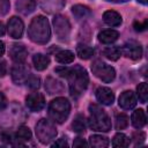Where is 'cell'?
Listing matches in <instances>:
<instances>
[{
    "instance_id": "obj_21",
    "label": "cell",
    "mask_w": 148,
    "mask_h": 148,
    "mask_svg": "<svg viewBox=\"0 0 148 148\" xmlns=\"http://www.w3.org/2000/svg\"><path fill=\"white\" fill-rule=\"evenodd\" d=\"M32 62L37 71H44L50 65V58L42 53H36L32 57Z\"/></svg>"
},
{
    "instance_id": "obj_7",
    "label": "cell",
    "mask_w": 148,
    "mask_h": 148,
    "mask_svg": "<svg viewBox=\"0 0 148 148\" xmlns=\"http://www.w3.org/2000/svg\"><path fill=\"white\" fill-rule=\"evenodd\" d=\"M53 25H54V32L59 40H68L71 35V23L67 20V17L62 15H56L53 18Z\"/></svg>"
},
{
    "instance_id": "obj_14",
    "label": "cell",
    "mask_w": 148,
    "mask_h": 148,
    "mask_svg": "<svg viewBox=\"0 0 148 148\" xmlns=\"http://www.w3.org/2000/svg\"><path fill=\"white\" fill-rule=\"evenodd\" d=\"M40 7L46 13L53 14L59 10H61L65 7L66 0H38Z\"/></svg>"
},
{
    "instance_id": "obj_18",
    "label": "cell",
    "mask_w": 148,
    "mask_h": 148,
    "mask_svg": "<svg viewBox=\"0 0 148 148\" xmlns=\"http://www.w3.org/2000/svg\"><path fill=\"white\" fill-rule=\"evenodd\" d=\"M103 21L110 27H119L123 22L121 15L114 10H106L103 14Z\"/></svg>"
},
{
    "instance_id": "obj_30",
    "label": "cell",
    "mask_w": 148,
    "mask_h": 148,
    "mask_svg": "<svg viewBox=\"0 0 148 148\" xmlns=\"http://www.w3.org/2000/svg\"><path fill=\"white\" fill-rule=\"evenodd\" d=\"M128 125V117L125 113H117L114 117V126L117 130H124Z\"/></svg>"
},
{
    "instance_id": "obj_3",
    "label": "cell",
    "mask_w": 148,
    "mask_h": 148,
    "mask_svg": "<svg viewBox=\"0 0 148 148\" xmlns=\"http://www.w3.org/2000/svg\"><path fill=\"white\" fill-rule=\"evenodd\" d=\"M89 112H90V116H89L88 124L92 131L108 132L111 130V120L104 109H102L97 104H90Z\"/></svg>"
},
{
    "instance_id": "obj_32",
    "label": "cell",
    "mask_w": 148,
    "mask_h": 148,
    "mask_svg": "<svg viewBox=\"0 0 148 148\" xmlns=\"http://www.w3.org/2000/svg\"><path fill=\"white\" fill-rule=\"evenodd\" d=\"M25 83H27L28 87H30V88H32V89H37V88L39 87L40 80H39V77H37V76L30 75V76L28 77V80H27Z\"/></svg>"
},
{
    "instance_id": "obj_24",
    "label": "cell",
    "mask_w": 148,
    "mask_h": 148,
    "mask_svg": "<svg viewBox=\"0 0 148 148\" xmlns=\"http://www.w3.org/2000/svg\"><path fill=\"white\" fill-rule=\"evenodd\" d=\"M56 60L60 64H71L74 61V53L69 50H62V51H59L58 53H56Z\"/></svg>"
},
{
    "instance_id": "obj_41",
    "label": "cell",
    "mask_w": 148,
    "mask_h": 148,
    "mask_svg": "<svg viewBox=\"0 0 148 148\" xmlns=\"http://www.w3.org/2000/svg\"><path fill=\"white\" fill-rule=\"evenodd\" d=\"M109 2H114V3H124V2H127L130 0H106Z\"/></svg>"
},
{
    "instance_id": "obj_1",
    "label": "cell",
    "mask_w": 148,
    "mask_h": 148,
    "mask_svg": "<svg viewBox=\"0 0 148 148\" xmlns=\"http://www.w3.org/2000/svg\"><path fill=\"white\" fill-rule=\"evenodd\" d=\"M60 76L66 77L69 86V92L73 97H79L88 87L89 77L87 71L76 65L74 67H58L54 69Z\"/></svg>"
},
{
    "instance_id": "obj_34",
    "label": "cell",
    "mask_w": 148,
    "mask_h": 148,
    "mask_svg": "<svg viewBox=\"0 0 148 148\" xmlns=\"http://www.w3.org/2000/svg\"><path fill=\"white\" fill-rule=\"evenodd\" d=\"M146 28H147V21H145L143 23H141V22H135L134 23L135 31H143Z\"/></svg>"
},
{
    "instance_id": "obj_29",
    "label": "cell",
    "mask_w": 148,
    "mask_h": 148,
    "mask_svg": "<svg viewBox=\"0 0 148 148\" xmlns=\"http://www.w3.org/2000/svg\"><path fill=\"white\" fill-rule=\"evenodd\" d=\"M31 136H32V134H31V131L29 127H27V126L18 127V130L16 132V140L17 141L25 142V141H29L31 139Z\"/></svg>"
},
{
    "instance_id": "obj_8",
    "label": "cell",
    "mask_w": 148,
    "mask_h": 148,
    "mask_svg": "<svg viewBox=\"0 0 148 148\" xmlns=\"http://www.w3.org/2000/svg\"><path fill=\"white\" fill-rule=\"evenodd\" d=\"M121 54L132 60H138L142 56V46L135 40H130L121 47Z\"/></svg>"
},
{
    "instance_id": "obj_23",
    "label": "cell",
    "mask_w": 148,
    "mask_h": 148,
    "mask_svg": "<svg viewBox=\"0 0 148 148\" xmlns=\"http://www.w3.org/2000/svg\"><path fill=\"white\" fill-rule=\"evenodd\" d=\"M109 143H110L109 139L104 135L94 134V135H90L89 138V145L94 148H105L109 146Z\"/></svg>"
},
{
    "instance_id": "obj_12",
    "label": "cell",
    "mask_w": 148,
    "mask_h": 148,
    "mask_svg": "<svg viewBox=\"0 0 148 148\" xmlns=\"http://www.w3.org/2000/svg\"><path fill=\"white\" fill-rule=\"evenodd\" d=\"M9 56L16 64H23L28 57V51L22 44H13L9 49Z\"/></svg>"
},
{
    "instance_id": "obj_33",
    "label": "cell",
    "mask_w": 148,
    "mask_h": 148,
    "mask_svg": "<svg viewBox=\"0 0 148 148\" xmlns=\"http://www.w3.org/2000/svg\"><path fill=\"white\" fill-rule=\"evenodd\" d=\"M9 0H0V16H5L9 12Z\"/></svg>"
},
{
    "instance_id": "obj_4",
    "label": "cell",
    "mask_w": 148,
    "mask_h": 148,
    "mask_svg": "<svg viewBox=\"0 0 148 148\" xmlns=\"http://www.w3.org/2000/svg\"><path fill=\"white\" fill-rule=\"evenodd\" d=\"M71 112V104L67 98L58 97L53 99L49 105V116L52 121L62 124L69 116Z\"/></svg>"
},
{
    "instance_id": "obj_16",
    "label": "cell",
    "mask_w": 148,
    "mask_h": 148,
    "mask_svg": "<svg viewBox=\"0 0 148 148\" xmlns=\"http://www.w3.org/2000/svg\"><path fill=\"white\" fill-rule=\"evenodd\" d=\"M45 89L50 95H54V94H61L65 87L59 80H56L53 77H47L45 80Z\"/></svg>"
},
{
    "instance_id": "obj_6",
    "label": "cell",
    "mask_w": 148,
    "mask_h": 148,
    "mask_svg": "<svg viewBox=\"0 0 148 148\" xmlns=\"http://www.w3.org/2000/svg\"><path fill=\"white\" fill-rule=\"evenodd\" d=\"M91 71L92 74L98 77L101 81L105 82V83H110L114 80L116 77V71L112 66L101 61V60H96L92 62L91 65Z\"/></svg>"
},
{
    "instance_id": "obj_38",
    "label": "cell",
    "mask_w": 148,
    "mask_h": 148,
    "mask_svg": "<svg viewBox=\"0 0 148 148\" xmlns=\"http://www.w3.org/2000/svg\"><path fill=\"white\" fill-rule=\"evenodd\" d=\"M6 71H7L6 62L5 61H0V76H3L6 74Z\"/></svg>"
},
{
    "instance_id": "obj_31",
    "label": "cell",
    "mask_w": 148,
    "mask_h": 148,
    "mask_svg": "<svg viewBox=\"0 0 148 148\" xmlns=\"http://www.w3.org/2000/svg\"><path fill=\"white\" fill-rule=\"evenodd\" d=\"M136 91H138V97L140 99L141 103H146L148 99V89H147V83L142 82L136 87Z\"/></svg>"
},
{
    "instance_id": "obj_26",
    "label": "cell",
    "mask_w": 148,
    "mask_h": 148,
    "mask_svg": "<svg viewBox=\"0 0 148 148\" xmlns=\"http://www.w3.org/2000/svg\"><path fill=\"white\" fill-rule=\"evenodd\" d=\"M103 56L111 60V61H116L120 58L121 56V49L120 47H117V46H110V47H106L104 51H103Z\"/></svg>"
},
{
    "instance_id": "obj_22",
    "label": "cell",
    "mask_w": 148,
    "mask_h": 148,
    "mask_svg": "<svg viewBox=\"0 0 148 148\" xmlns=\"http://www.w3.org/2000/svg\"><path fill=\"white\" fill-rule=\"evenodd\" d=\"M72 13L77 20H84L91 16V10L83 5H75L72 7Z\"/></svg>"
},
{
    "instance_id": "obj_11",
    "label": "cell",
    "mask_w": 148,
    "mask_h": 148,
    "mask_svg": "<svg viewBox=\"0 0 148 148\" xmlns=\"http://www.w3.org/2000/svg\"><path fill=\"white\" fill-rule=\"evenodd\" d=\"M30 75L29 69L23 66V64H17L12 68V79L16 84L25 83Z\"/></svg>"
},
{
    "instance_id": "obj_13",
    "label": "cell",
    "mask_w": 148,
    "mask_h": 148,
    "mask_svg": "<svg viewBox=\"0 0 148 148\" xmlns=\"http://www.w3.org/2000/svg\"><path fill=\"white\" fill-rule=\"evenodd\" d=\"M118 104L124 110H131L136 105V96L132 90H125L119 96Z\"/></svg>"
},
{
    "instance_id": "obj_25",
    "label": "cell",
    "mask_w": 148,
    "mask_h": 148,
    "mask_svg": "<svg viewBox=\"0 0 148 148\" xmlns=\"http://www.w3.org/2000/svg\"><path fill=\"white\" fill-rule=\"evenodd\" d=\"M72 130L75 133H83L86 131V118L83 114H76L73 123H72Z\"/></svg>"
},
{
    "instance_id": "obj_5",
    "label": "cell",
    "mask_w": 148,
    "mask_h": 148,
    "mask_svg": "<svg viewBox=\"0 0 148 148\" xmlns=\"http://www.w3.org/2000/svg\"><path fill=\"white\" fill-rule=\"evenodd\" d=\"M36 135L40 143L49 145L57 136V130L54 124L46 118H42L36 124Z\"/></svg>"
},
{
    "instance_id": "obj_10",
    "label": "cell",
    "mask_w": 148,
    "mask_h": 148,
    "mask_svg": "<svg viewBox=\"0 0 148 148\" xmlns=\"http://www.w3.org/2000/svg\"><path fill=\"white\" fill-rule=\"evenodd\" d=\"M25 103L27 106L34 111V112H38L40 110L44 109L45 106V98L40 92H31L25 98Z\"/></svg>"
},
{
    "instance_id": "obj_36",
    "label": "cell",
    "mask_w": 148,
    "mask_h": 148,
    "mask_svg": "<svg viewBox=\"0 0 148 148\" xmlns=\"http://www.w3.org/2000/svg\"><path fill=\"white\" fill-rule=\"evenodd\" d=\"M67 146H68V143L65 140V138H61L58 141H56L54 143H52V147H67Z\"/></svg>"
},
{
    "instance_id": "obj_15",
    "label": "cell",
    "mask_w": 148,
    "mask_h": 148,
    "mask_svg": "<svg viewBox=\"0 0 148 148\" xmlns=\"http://www.w3.org/2000/svg\"><path fill=\"white\" fill-rule=\"evenodd\" d=\"M96 98L103 105H111L114 101V94L108 87H99L96 90Z\"/></svg>"
},
{
    "instance_id": "obj_37",
    "label": "cell",
    "mask_w": 148,
    "mask_h": 148,
    "mask_svg": "<svg viewBox=\"0 0 148 148\" xmlns=\"http://www.w3.org/2000/svg\"><path fill=\"white\" fill-rule=\"evenodd\" d=\"M6 105H7V99H6L5 95L2 92H0V111L3 110L6 108Z\"/></svg>"
},
{
    "instance_id": "obj_27",
    "label": "cell",
    "mask_w": 148,
    "mask_h": 148,
    "mask_svg": "<svg viewBox=\"0 0 148 148\" xmlns=\"http://www.w3.org/2000/svg\"><path fill=\"white\" fill-rule=\"evenodd\" d=\"M112 146L116 148H125L130 146V139L124 133H117L112 139Z\"/></svg>"
},
{
    "instance_id": "obj_17",
    "label": "cell",
    "mask_w": 148,
    "mask_h": 148,
    "mask_svg": "<svg viewBox=\"0 0 148 148\" xmlns=\"http://www.w3.org/2000/svg\"><path fill=\"white\" fill-rule=\"evenodd\" d=\"M36 8V0H17L16 10L23 15L31 14Z\"/></svg>"
},
{
    "instance_id": "obj_9",
    "label": "cell",
    "mask_w": 148,
    "mask_h": 148,
    "mask_svg": "<svg viewBox=\"0 0 148 148\" xmlns=\"http://www.w3.org/2000/svg\"><path fill=\"white\" fill-rule=\"evenodd\" d=\"M7 30L8 34L12 38L14 39H18L22 37L23 35V30H24V25L21 18H18L17 16H13L9 18L8 24H7Z\"/></svg>"
},
{
    "instance_id": "obj_43",
    "label": "cell",
    "mask_w": 148,
    "mask_h": 148,
    "mask_svg": "<svg viewBox=\"0 0 148 148\" xmlns=\"http://www.w3.org/2000/svg\"><path fill=\"white\" fill-rule=\"evenodd\" d=\"M138 2H140L142 5H147V0H138Z\"/></svg>"
},
{
    "instance_id": "obj_39",
    "label": "cell",
    "mask_w": 148,
    "mask_h": 148,
    "mask_svg": "<svg viewBox=\"0 0 148 148\" xmlns=\"http://www.w3.org/2000/svg\"><path fill=\"white\" fill-rule=\"evenodd\" d=\"M5 32H6V28H5L3 23H2V22H0V36H3V35H5Z\"/></svg>"
},
{
    "instance_id": "obj_28",
    "label": "cell",
    "mask_w": 148,
    "mask_h": 148,
    "mask_svg": "<svg viewBox=\"0 0 148 148\" xmlns=\"http://www.w3.org/2000/svg\"><path fill=\"white\" fill-rule=\"evenodd\" d=\"M76 53L81 59L87 60V59H90L94 56V49L90 47V46L83 45V44H79L76 46Z\"/></svg>"
},
{
    "instance_id": "obj_35",
    "label": "cell",
    "mask_w": 148,
    "mask_h": 148,
    "mask_svg": "<svg viewBox=\"0 0 148 148\" xmlns=\"http://www.w3.org/2000/svg\"><path fill=\"white\" fill-rule=\"evenodd\" d=\"M73 146L74 147H86V146H88V143L82 138H76L73 142Z\"/></svg>"
},
{
    "instance_id": "obj_40",
    "label": "cell",
    "mask_w": 148,
    "mask_h": 148,
    "mask_svg": "<svg viewBox=\"0 0 148 148\" xmlns=\"http://www.w3.org/2000/svg\"><path fill=\"white\" fill-rule=\"evenodd\" d=\"M5 53V43L2 40H0V57Z\"/></svg>"
},
{
    "instance_id": "obj_20",
    "label": "cell",
    "mask_w": 148,
    "mask_h": 148,
    "mask_svg": "<svg viewBox=\"0 0 148 148\" xmlns=\"http://www.w3.org/2000/svg\"><path fill=\"white\" fill-rule=\"evenodd\" d=\"M131 119H132V125L135 128H142L147 123V117H146V113H145V111L142 109L135 110L132 113Z\"/></svg>"
},
{
    "instance_id": "obj_42",
    "label": "cell",
    "mask_w": 148,
    "mask_h": 148,
    "mask_svg": "<svg viewBox=\"0 0 148 148\" xmlns=\"http://www.w3.org/2000/svg\"><path fill=\"white\" fill-rule=\"evenodd\" d=\"M1 138H2V140H3V141H7V142H9V141H10V135H9V134H2V136H1Z\"/></svg>"
},
{
    "instance_id": "obj_2",
    "label": "cell",
    "mask_w": 148,
    "mask_h": 148,
    "mask_svg": "<svg viewBox=\"0 0 148 148\" xmlns=\"http://www.w3.org/2000/svg\"><path fill=\"white\" fill-rule=\"evenodd\" d=\"M28 37L36 44H46L51 38V29L47 18L38 15L32 18L28 28Z\"/></svg>"
},
{
    "instance_id": "obj_19",
    "label": "cell",
    "mask_w": 148,
    "mask_h": 148,
    "mask_svg": "<svg viewBox=\"0 0 148 148\" xmlns=\"http://www.w3.org/2000/svg\"><path fill=\"white\" fill-rule=\"evenodd\" d=\"M118 37H119V32L112 29H106L98 34V40L103 44H112L118 39Z\"/></svg>"
}]
</instances>
